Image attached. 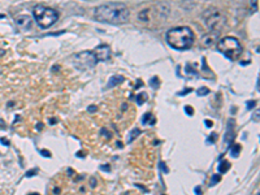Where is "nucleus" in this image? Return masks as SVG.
<instances>
[{
  "label": "nucleus",
  "instance_id": "1",
  "mask_svg": "<svg viewBox=\"0 0 260 195\" xmlns=\"http://www.w3.org/2000/svg\"><path fill=\"white\" fill-rule=\"evenodd\" d=\"M94 17L99 22L122 25L129 21L130 10L126 5L120 4V3H108V4H103L95 8Z\"/></svg>",
  "mask_w": 260,
  "mask_h": 195
},
{
  "label": "nucleus",
  "instance_id": "2",
  "mask_svg": "<svg viewBox=\"0 0 260 195\" xmlns=\"http://www.w3.org/2000/svg\"><path fill=\"white\" fill-rule=\"evenodd\" d=\"M165 39L167 43L172 48L185 51V49H189L194 43V33L189 26L173 27L167 31Z\"/></svg>",
  "mask_w": 260,
  "mask_h": 195
},
{
  "label": "nucleus",
  "instance_id": "3",
  "mask_svg": "<svg viewBox=\"0 0 260 195\" xmlns=\"http://www.w3.org/2000/svg\"><path fill=\"white\" fill-rule=\"evenodd\" d=\"M203 21L212 33H220L226 25V16L217 8H208L203 12Z\"/></svg>",
  "mask_w": 260,
  "mask_h": 195
},
{
  "label": "nucleus",
  "instance_id": "4",
  "mask_svg": "<svg viewBox=\"0 0 260 195\" xmlns=\"http://www.w3.org/2000/svg\"><path fill=\"white\" fill-rule=\"evenodd\" d=\"M217 51L221 52L224 56H226L230 60H236L241 56L243 48L239 43V40L234 37H225L217 40L216 43Z\"/></svg>",
  "mask_w": 260,
  "mask_h": 195
},
{
  "label": "nucleus",
  "instance_id": "5",
  "mask_svg": "<svg viewBox=\"0 0 260 195\" xmlns=\"http://www.w3.org/2000/svg\"><path fill=\"white\" fill-rule=\"evenodd\" d=\"M33 15L37 21V24L42 29H48L59 20V12L54 8L44 7V5H37L33 9Z\"/></svg>",
  "mask_w": 260,
  "mask_h": 195
},
{
  "label": "nucleus",
  "instance_id": "6",
  "mask_svg": "<svg viewBox=\"0 0 260 195\" xmlns=\"http://www.w3.org/2000/svg\"><path fill=\"white\" fill-rule=\"evenodd\" d=\"M72 61H73V65L79 70H89V69H93L95 65L98 64V60L95 57L93 51H82L75 54L73 57H72Z\"/></svg>",
  "mask_w": 260,
  "mask_h": 195
},
{
  "label": "nucleus",
  "instance_id": "7",
  "mask_svg": "<svg viewBox=\"0 0 260 195\" xmlns=\"http://www.w3.org/2000/svg\"><path fill=\"white\" fill-rule=\"evenodd\" d=\"M94 55L95 57H96L98 61H108L111 58V47L107 46V44H100V46H98L96 48L94 49Z\"/></svg>",
  "mask_w": 260,
  "mask_h": 195
},
{
  "label": "nucleus",
  "instance_id": "8",
  "mask_svg": "<svg viewBox=\"0 0 260 195\" xmlns=\"http://www.w3.org/2000/svg\"><path fill=\"white\" fill-rule=\"evenodd\" d=\"M234 127H236V120L229 118L228 126H226V133H225V135H224V143H225L228 147H230L231 144L234 143V138H236Z\"/></svg>",
  "mask_w": 260,
  "mask_h": 195
},
{
  "label": "nucleus",
  "instance_id": "9",
  "mask_svg": "<svg viewBox=\"0 0 260 195\" xmlns=\"http://www.w3.org/2000/svg\"><path fill=\"white\" fill-rule=\"evenodd\" d=\"M16 25L22 30H30L33 26V18L29 15H18L15 17Z\"/></svg>",
  "mask_w": 260,
  "mask_h": 195
},
{
  "label": "nucleus",
  "instance_id": "10",
  "mask_svg": "<svg viewBox=\"0 0 260 195\" xmlns=\"http://www.w3.org/2000/svg\"><path fill=\"white\" fill-rule=\"evenodd\" d=\"M122 82H124V77L122 76H112L109 78V81H108V83H107V88H112V87H114V86L120 85V83H122Z\"/></svg>",
  "mask_w": 260,
  "mask_h": 195
},
{
  "label": "nucleus",
  "instance_id": "11",
  "mask_svg": "<svg viewBox=\"0 0 260 195\" xmlns=\"http://www.w3.org/2000/svg\"><path fill=\"white\" fill-rule=\"evenodd\" d=\"M216 33H213V34H208L206 35L204 38H203V43L206 44V46H213L215 40H216Z\"/></svg>",
  "mask_w": 260,
  "mask_h": 195
},
{
  "label": "nucleus",
  "instance_id": "12",
  "mask_svg": "<svg viewBox=\"0 0 260 195\" xmlns=\"http://www.w3.org/2000/svg\"><path fill=\"white\" fill-rule=\"evenodd\" d=\"M230 166H231V164L229 163L228 160H224L219 164V172L220 173H226V172L230 169Z\"/></svg>",
  "mask_w": 260,
  "mask_h": 195
},
{
  "label": "nucleus",
  "instance_id": "13",
  "mask_svg": "<svg viewBox=\"0 0 260 195\" xmlns=\"http://www.w3.org/2000/svg\"><path fill=\"white\" fill-rule=\"evenodd\" d=\"M241 144H231L230 146V155L233 156V157H238L239 154H241Z\"/></svg>",
  "mask_w": 260,
  "mask_h": 195
},
{
  "label": "nucleus",
  "instance_id": "14",
  "mask_svg": "<svg viewBox=\"0 0 260 195\" xmlns=\"http://www.w3.org/2000/svg\"><path fill=\"white\" fill-rule=\"evenodd\" d=\"M141 133H142V132H141V129H137V127H135V129H133V130L130 132V134H129V139H128V143L133 142L134 139L137 138V136L141 135Z\"/></svg>",
  "mask_w": 260,
  "mask_h": 195
},
{
  "label": "nucleus",
  "instance_id": "15",
  "mask_svg": "<svg viewBox=\"0 0 260 195\" xmlns=\"http://www.w3.org/2000/svg\"><path fill=\"white\" fill-rule=\"evenodd\" d=\"M151 118H152V113H151V112H147V113H144V115L142 116V120H141L142 125H147V124H151Z\"/></svg>",
  "mask_w": 260,
  "mask_h": 195
},
{
  "label": "nucleus",
  "instance_id": "16",
  "mask_svg": "<svg viewBox=\"0 0 260 195\" xmlns=\"http://www.w3.org/2000/svg\"><path fill=\"white\" fill-rule=\"evenodd\" d=\"M146 100H147V94L146 93H142V94H138V95H137V104L138 105H142Z\"/></svg>",
  "mask_w": 260,
  "mask_h": 195
},
{
  "label": "nucleus",
  "instance_id": "17",
  "mask_svg": "<svg viewBox=\"0 0 260 195\" xmlns=\"http://www.w3.org/2000/svg\"><path fill=\"white\" fill-rule=\"evenodd\" d=\"M150 85H151V87H153V88H159V86H160V79H159V77H152L150 79Z\"/></svg>",
  "mask_w": 260,
  "mask_h": 195
},
{
  "label": "nucleus",
  "instance_id": "18",
  "mask_svg": "<svg viewBox=\"0 0 260 195\" xmlns=\"http://www.w3.org/2000/svg\"><path fill=\"white\" fill-rule=\"evenodd\" d=\"M221 181V176L220 174H213L211 177V182H209V186H215V185H217V183Z\"/></svg>",
  "mask_w": 260,
  "mask_h": 195
},
{
  "label": "nucleus",
  "instance_id": "19",
  "mask_svg": "<svg viewBox=\"0 0 260 195\" xmlns=\"http://www.w3.org/2000/svg\"><path fill=\"white\" fill-rule=\"evenodd\" d=\"M147 10H148V9H144V10H142V12H139L138 18L141 20V21H146V22H147V21H148V20H150V17L146 15V13H147Z\"/></svg>",
  "mask_w": 260,
  "mask_h": 195
},
{
  "label": "nucleus",
  "instance_id": "20",
  "mask_svg": "<svg viewBox=\"0 0 260 195\" xmlns=\"http://www.w3.org/2000/svg\"><path fill=\"white\" fill-rule=\"evenodd\" d=\"M209 94V90L207 87H200L199 90L197 91V95L198 96H206V95H208Z\"/></svg>",
  "mask_w": 260,
  "mask_h": 195
},
{
  "label": "nucleus",
  "instance_id": "21",
  "mask_svg": "<svg viewBox=\"0 0 260 195\" xmlns=\"http://www.w3.org/2000/svg\"><path fill=\"white\" fill-rule=\"evenodd\" d=\"M100 135H105L108 139H111V136H112V134H111V132H108L105 127H103L102 130H100Z\"/></svg>",
  "mask_w": 260,
  "mask_h": 195
},
{
  "label": "nucleus",
  "instance_id": "22",
  "mask_svg": "<svg viewBox=\"0 0 260 195\" xmlns=\"http://www.w3.org/2000/svg\"><path fill=\"white\" fill-rule=\"evenodd\" d=\"M39 152H40V155L43 156V157H51L52 156L48 150H39Z\"/></svg>",
  "mask_w": 260,
  "mask_h": 195
},
{
  "label": "nucleus",
  "instance_id": "23",
  "mask_svg": "<svg viewBox=\"0 0 260 195\" xmlns=\"http://www.w3.org/2000/svg\"><path fill=\"white\" fill-rule=\"evenodd\" d=\"M38 174V169H30L29 172H26V174H25V177H33V176Z\"/></svg>",
  "mask_w": 260,
  "mask_h": 195
},
{
  "label": "nucleus",
  "instance_id": "24",
  "mask_svg": "<svg viewBox=\"0 0 260 195\" xmlns=\"http://www.w3.org/2000/svg\"><path fill=\"white\" fill-rule=\"evenodd\" d=\"M185 112L187 113V116H194V109H192V107H190V105H186L185 107Z\"/></svg>",
  "mask_w": 260,
  "mask_h": 195
},
{
  "label": "nucleus",
  "instance_id": "25",
  "mask_svg": "<svg viewBox=\"0 0 260 195\" xmlns=\"http://www.w3.org/2000/svg\"><path fill=\"white\" fill-rule=\"evenodd\" d=\"M246 105H247V109H252V108H255L256 102H255V100H250V102L246 103Z\"/></svg>",
  "mask_w": 260,
  "mask_h": 195
},
{
  "label": "nucleus",
  "instance_id": "26",
  "mask_svg": "<svg viewBox=\"0 0 260 195\" xmlns=\"http://www.w3.org/2000/svg\"><path fill=\"white\" fill-rule=\"evenodd\" d=\"M216 138H217V134L216 133H212L208 138V143H215V142H216Z\"/></svg>",
  "mask_w": 260,
  "mask_h": 195
},
{
  "label": "nucleus",
  "instance_id": "27",
  "mask_svg": "<svg viewBox=\"0 0 260 195\" xmlns=\"http://www.w3.org/2000/svg\"><path fill=\"white\" fill-rule=\"evenodd\" d=\"M189 93H191V88H185V90L180 91V93H178L177 95H178V96H183V95H186V94H189Z\"/></svg>",
  "mask_w": 260,
  "mask_h": 195
},
{
  "label": "nucleus",
  "instance_id": "28",
  "mask_svg": "<svg viewBox=\"0 0 260 195\" xmlns=\"http://www.w3.org/2000/svg\"><path fill=\"white\" fill-rule=\"evenodd\" d=\"M100 169H102V171H104V172H109L111 171V166H109V164H103V165H100Z\"/></svg>",
  "mask_w": 260,
  "mask_h": 195
},
{
  "label": "nucleus",
  "instance_id": "29",
  "mask_svg": "<svg viewBox=\"0 0 260 195\" xmlns=\"http://www.w3.org/2000/svg\"><path fill=\"white\" fill-rule=\"evenodd\" d=\"M87 111H89V112H91V113H94V112H96V111H98V107H96V105H94V104L93 105H89Z\"/></svg>",
  "mask_w": 260,
  "mask_h": 195
},
{
  "label": "nucleus",
  "instance_id": "30",
  "mask_svg": "<svg viewBox=\"0 0 260 195\" xmlns=\"http://www.w3.org/2000/svg\"><path fill=\"white\" fill-rule=\"evenodd\" d=\"M159 165H160V168H163V172H164V173H168V172H169V169H168L167 166H165L164 161H160V164H159Z\"/></svg>",
  "mask_w": 260,
  "mask_h": 195
},
{
  "label": "nucleus",
  "instance_id": "31",
  "mask_svg": "<svg viewBox=\"0 0 260 195\" xmlns=\"http://www.w3.org/2000/svg\"><path fill=\"white\" fill-rule=\"evenodd\" d=\"M135 186L138 189H141V190H143V193H148V190H147V187H144L143 185H141V183H135Z\"/></svg>",
  "mask_w": 260,
  "mask_h": 195
},
{
  "label": "nucleus",
  "instance_id": "32",
  "mask_svg": "<svg viewBox=\"0 0 260 195\" xmlns=\"http://www.w3.org/2000/svg\"><path fill=\"white\" fill-rule=\"evenodd\" d=\"M0 142H1L3 144H5V146H9V144H10L9 141H8L7 138H0Z\"/></svg>",
  "mask_w": 260,
  "mask_h": 195
},
{
  "label": "nucleus",
  "instance_id": "33",
  "mask_svg": "<svg viewBox=\"0 0 260 195\" xmlns=\"http://www.w3.org/2000/svg\"><path fill=\"white\" fill-rule=\"evenodd\" d=\"M195 194L202 195V187H200V186H197V187H195Z\"/></svg>",
  "mask_w": 260,
  "mask_h": 195
},
{
  "label": "nucleus",
  "instance_id": "34",
  "mask_svg": "<svg viewBox=\"0 0 260 195\" xmlns=\"http://www.w3.org/2000/svg\"><path fill=\"white\" fill-rule=\"evenodd\" d=\"M43 126H44V125H43V122H38V124H37V130H38V132H42V129H43Z\"/></svg>",
  "mask_w": 260,
  "mask_h": 195
},
{
  "label": "nucleus",
  "instance_id": "35",
  "mask_svg": "<svg viewBox=\"0 0 260 195\" xmlns=\"http://www.w3.org/2000/svg\"><path fill=\"white\" fill-rule=\"evenodd\" d=\"M141 86H143V82H142L141 79H137V85H135V87H134V88H139Z\"/></svg>",
  "mask_w": 260,
  "mask_h": 195
},
{
  "label": "nucleus",
  "instance_id": "36",
  "mask_svg": "<svg viewBox=\"0 0 260 195\" xmlns=\"http://www.w3.org/2000/svg\"><path fill=\"white\" fill-rule=\"evenodd\" d=\"M256 3H258V0H251V8L252 9H256Z\"/></svg>",
  "mask_w": 260,
  "mask_h": 195
},
{
  "label": "nucleus",
  "instance_id": "37",
  "mask_svg": "<svg viewBox=\"0 0 260 195\" xmlns=\"http://www.w3.org/2000/svg\"><path fill=\"white\" fill-rule=\"evenodd\" d=\"M206 126H207V127H211V126H213V122H212V121H209V120H206Z\"/></svg>",
  "mask_w": 260,
  "mask_h": 195
},
{
  "label": "nucleus",
  "instance_id": "38",
  "mask_svg": "<svg viewBox=\"0 0 260 195\" xmlns=\"http://www.w3.org/2000/svg\"><path fill=\"white\" fill-rule=\"evenodd\" d=\"M254 121H256V122L259 121V111H256V113L254 115Z\"/></svg>",
  "mask_w": 260,
  "mask_h": 195
},
{
  "label": "nucleus",
  "instance_id": "39",
  "mask_svg": "<svg viewBox=\"0 0 260 195\" xmlns=\"http://www.w3.org/2000/svg\"><path fill=\"white\" fill-rule=\"evenodd\" d=\"M5 129V124L3 120H0V130H4Z\"/></svg>",
  "mask_w": 260,
  "mask_h": 195
},
{
  "label": "nucleus",
  "instance_id": "40",
  "mask_svg": "<svg viewBox=\"0 0 260 195\" xmlns=\"http://www.w3.org/2000/svg\"><path fill=\"white\" fill-rule=\"evenodd\" d=\"M91 187H95V186H96V180H95V178H91Z\"/></svg>",
  "mask_w": 260,
  "mask_h": 195
},
{
  "label": "nucleus",
  "instance_id": "41",
  "mask_svg": "<svg viewBox=\"0 0 260 195\" xmlns=\"http://www.w3.org/2000/svg\"><path fill=\"white\" fill-rule=\"evenodd\" d=\"M75 156H77V157H85V154H83V152H77Z\"/></svg>",
  "mask_w": 260,
  "mask_h": 195
},
{
  "label": "nucleus",
  "instance_id": "42",
  "mask_svg": "<svg viewBox=\"0 0 260 195\" xmlns=\"http://www.w3.org/2000/svg\"><path fill=\"white\" fill-rule=\"evenodd\" d=\"M49 124H51V125L57 124V120H56V118H51V120H49Z\"/></svg>",
  "mask_w": 260,
  "mask_h": 195
},
{
  "label": "nucleus",
  "instance_id": "43",
  "mask_svg": "<svg viewBox=\"0 0 260 195\" xmlns=\"http://www.w3.org/2000/svg\"><path fill=\"white\" fill-rule=\"evenodd\" d=\"M54 194H60V189H59V187H55V189H54Z\"/></svg>",
  "mask_w": 260,
  "mask_h": 195
},
{
  "label": "nucleus",
  "instance_id": "44",
  "mask_svg": "<svg viewBox=\"0 0 260 195\" xmlns=\"http://www.w3.org/2000/svg\"><path fill=\"white\" fill-rule=\"evenodd\" d=\"M128 109V104L125 103V104H122V111H126Z\"/></svg>",
  "mask_w": 260,
  "mask_h": 195
},
{
  "label": "nucleus",
  "instance_id": "45",
  "mask_svg": "<svg viewBox=\"0 0 260 195\" xmlns=\"http://www.w3.org/2000/svg\"><path fill=\"white\" fill-rule=\"evenodd\" d=\"M68 174H69V176L73 174V169H72V168H69V169H68Z\"/></svg>",
  "mask_w": 260,
  "mask_h": 195
},
{
  "label": "nucleus",
  "instance_id": "46",
  "mask_svg": "<svg viewBox=\"0 0 260 195\" xmlns=\"http://www.w3.org/2000/svg\"><path fill=\"white\" fill-rule=\"evenodd\" d=\"M13 104H15V103H13V102H9V103H8V107H12Z\"/></svg>",
  "mask_w": 260,
  "mask_h": 195
},
{
  "label": "nucleus",
  "instance_id": "47",
  "mask_svg": "<svg viewBox=\"0 0 260 195\" xmlns=\"http://www.w3.org/2000/svg\"><path fill=\"white\" fill-rule=\"evenodd\" d=\"M27 195H39L38 193H33V194H27Z\"/></svg>",
  "mask_w": 260,
  "mask_h": 195
},
{
  "label": "nucleus",
  "instance_id": "48",
  "mask_svg": "<svg viewBox=\"0 0 260 195\" xmlns=\"http://www.w3.org/2000/svg\"><path fill=\"white\" fill-rule=\"evenodd\" d=\"M4 17H5L4 15H0V18H4Z\"/></svg>",
  "mask_w": 260,
  "mask_h": 195
}]
</instances>
